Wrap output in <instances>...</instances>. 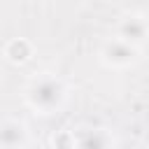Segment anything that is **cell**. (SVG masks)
<instances>
[{
  "label": "cell",
  "instance_id": "1",
  "mask_svg": "<svg viewBox=\"0 0 149 149\" xmlns=\"http://www.w3.org/2000/svg\"><path fill=\"white\" fill-rule=\"evenodd\" d=\"M68 100V86L54 72H37L23 86V102L40 116L56 114Z\"/></svg>",
  "mask_w": 149,
  "mask_h": 149
},
{
  "label": "cell",
  "instance_id": "2",
  "mask_svg": "<svg viewBox=\"0 0 149 149\" xmlns=\"http://www.w3.org/2000/svg\"><path fill=\"white\" fill-rule=\"evenodd\" d=\"M100 63L109 70H126L130 65H135L140 61V49L119 40V37H112L107 42H102L100 47Z\"/></svg>",
  "mask_w": 149,
  "mask_h": 149
},
{
  "label": "cell",
  "instance_id": "3",
  "mask_svg": "<svg viewBox=\"0 0 149 149\" xmlns=\"http://www.w3.org/2000/svg\"><path fill=\"white\" fill-rule=\"evenodd\" d=\"M116 37L142 49L144 40H147V16L142 12H133L121 16V21L116 23Z\"/></svg>",
  "mask_w": 149,
  "mask_h": 149
},
{
  "label": "cell",
  "instance_id": "4",
  "mask_svg": "<svg viewBox=\"0 0 149 149\" xmlns=\"http://www.w3.org/2000/svg\"><path fill=\"white\" fill-rule=\"evenodd\" d=\"M72 149H114V137L105 128H81L72 133Z\"/></svg>",
  "mask_w": 149,
  "mask_h": 149
},
{
  "label": "cell",
  "instance_id": "5",
  "mask_svg": "<svg viewBox=\"0 0 149 149\" xmlns=\"http://www.w3.org/2000/svg\"><path fill=\"white\" fill-rule=\"evenodd\" d=\"M28 128L19 119H0V149H26Z\"/></svg>",
  "mask_w": 149,
  "mask_h": 149
},
{
  "label": "cell",
  "instance_id": "6",
  "mask_svg": "<svg viewBox=\"0 0 149 149\" xmlns=\"http://www.w3.org/2000/svg\"><path fill=\"white\" fill-rule=\"evenodd\" d=\"M35 54V44L28 37H12L5 47H2V56L12 63V65H23L33 58Z\"/></svg>",
  "mask_w": 149,
  "mask_h": 149
},
{
  "label": "cell",
  "instance_id": "7",
  "mask_svg": "<svg viewBox=\"0 0 149 149\" xmlns=\"http://www.w3.org/2000/svg\"><path fill=\"white\" fill-rule=\"evenodd\" d=\"M51 144L56 149H72V130H58L51 137Z\"/></svg>",
  "mask_w": 149,
  "mask_h": 149
}]
</instances>
